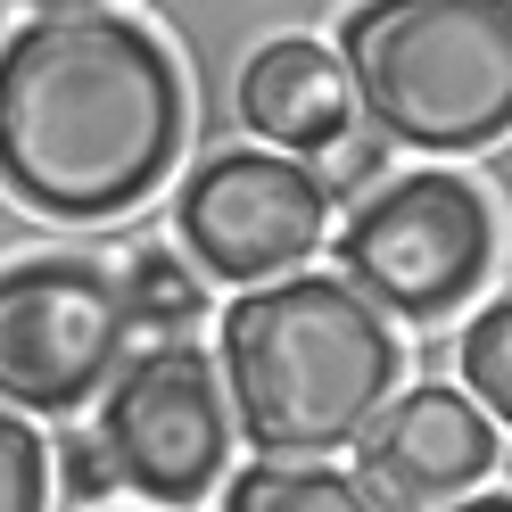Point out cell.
I'll use <instances>...</instances> for the list:
<instances>
[{
	"instance_id": "6da1fadb",
	"label": "cell",
	"mask_w": 512,
	"mask_h": 512,
	"mask_svg": "<svg viewBox=\"0 0 512 512\" xmlns=\"http://www.w3.org/2000/svg\"><path fill=\"white\" fill-rule=\"evenodd\" d=\"M190 157V91L133 9L17 17L0 34V199L91 232L166 199Z\"/></svg>"
},
{
	"instance_id": "7a4b0ae2",
	"label": "cell",
	"mask_w": 512,
	"mask_h": 512,
	"mask_svg": "<svg viewBox=\"0 0 512 512\" xmlns=\"http://www.w3.org/2000/svg\"><path fill=\"white\" fill-rule=\"evenodd\" d=\"M215 380L232 405V438L265 463H331L364 422L405 389L397 323L347 290L339 273H281L215 306Z\"/></svg>"
},
{
	"instance_id": "3957f363",
	"label": "cell",
	"mask_w": 512,
	"mask_h": 512,
	"mask_svg": "<svg viewBox=\"0 0 512 512\" xmlns=\"http://www.w3.org/2000/svg\"><path fill=\"white\" fill-rule=\"evenodd\" d=\"M331 58L397 157H479L512 133V0H347Z\"/></svg>"
},
{
	"instance_id": "277c9868",
	"label": "cell",
	"mask_w": 512,
	"mask_h": 512,
	"mask_svg": "<svg viewBox=\"0 0 512 512\" xmlns=\"http://www.w3.org/2000/svg\"><path fill=\"white\" fill-rule=\"evenodd\" d=\"M323 256L380 323L446 331L463 306L504 290V141L479 149V174L397 166L331 223Z\"/></svg>"
},
{
	"instance_id": "5b68a950",
	"label": "cell",
	"mask_w": 512,
	"mask_h": 512,
	"mask_svg": "<svg viewBox=\"0 0 512 512\" xmlns=\"http://www.w3.org/2000/svg\"><path fill=\"white\" fill-rule=\"evenodd\" d=\"M166 232V207L116 215L100 232H83L67 248L9 256L0 265V405L25 422H83L91 397L108 389V372L133 356V323L116 298V256Z\"/></svg>"
},
{
	"instance_id": "8992f818",
	"label": "cell",
	"mask_w": 512,
	"mask_h": 512,
	"mask_svg": "<svg viewBox=\"0 0 512 512\" xmlns=\"http://www.w3.org/2000/svg\"><path fill=\"white\" fill-rule=\"evenodd\" d=\"M100 422L91 446L108 463V488L141 512H207L232 471V405L207 339H141L91 397Z\"/></svg>"
},
{
	"instance_id": "52a82bcc",
	"label": "cell",
	"mask_w": 512,
	"mask_h": 512,
	"mask_svg": "<svg viewBox=\"0 0 512 512\" xmlns=\"http://www.w3.org/2000/svg\"><path fill=\"white\" fill-rule=\"evenodd\" d=\"M166 240L190 256L207 290H256V281L306 273L331 240V207L306 157L223 141L207 157H182L166 182Z\"/></svg>"
},
{
	"instance_id": "ba28073f",
	"label": "cell",
	"mask_w": 512,
	"mask_h": 512,
	"mask_svg": "<svg viewBox=\"0 0 512 512\" xmlns=\"http://www.w3.org/2000/svg\"><path fill=\"white\" fill-rule=\"evenodd\" d=\"M347 455H356L347 479H356L380 512H438L455 496L504 488L512 446L455 380H405V389L364 422V438L347 446Z\"/></svg>"
},
{
	"instance_id": "9c48e42d",
	"label": "cell",
	"mask_w": 512,
	"mask_h": 512,
	"mask_svg": "<svg viewBox=\"0 0 512 512\" xmlns=\"http://www.w3.org/2000/svg\"><path fill=\"white\" fill-rule=\"evenodd\" d=\"M347 124H356V100H347V75L323 34H273L240 58L232 75V141L281 149V157H323Z\"/></svg>"
},
{
	"instance_id": "30bf717a",
	"label": "cell",
	"mask_w": 512,
	"mask_h": 512,
	"mask_svg": "<svg viewBox=\"0 0 512 512\" xmlns=\"http://www.w3.org/2000/svg\"><path fill=\"white\" fill-rule=\"evenodd\" d=\"M116 298H124L133 339H207L215 323V290L190 273V256L166 232H149L116 256Z\"/></svg>"
},
{
	"instance_id": "8fae6325",
	"label": "cell",
	"mask_w": 512,
	"mask_h": 512,
	"mask_svg": "<svg viewBox=\"0 0 512 512\" xmlns=\"http://www.w3.org/2000/svg\"><path fill=\"white\" fill-rule=\"evenodd\" d=\"M215 512H380L339 463H265L248 455L240 471H223Z\"/></svg>"
},
{
	"instance_id": "7c38bea8",
	"label": "cell",
	"mask_w": 512,
	"mask_h": 512,
	"mask_svg": "<svg viewBox=\"0 0 512 512\" xmlns=\"http://www.w3.org/2000/svg\"><path fill=\"white\" fill-rule=\"evenodd\" d=\"M446 364H455V389L504 430L512 422V298L504 290L463 306V331H455V356Z\"/></svg>"
},
{
	"instance_id": "4fadbf2b",
	"label": "cell",
	"mask_w": 512,
	"mask_h": 512,
	"mask_svg": "<svg viewBox=\"0 0 512 512\" xmlns=\"http://www.w3.org/2000/svg\"><path fill=\"white\" fill-rule=\"evenodd\" d=\"M389 174H397V149L380 141L372 124H347V133H339L323 157H314V182H323V207H331V223H339L347 207H356V199H372V190L389 182Z\"/></svg>"
},
{
	"instance_id": "5bb4252c",
	"label": "cell",
	"mask_w": 512,
	"mask_h": 512,
	"mask_svg": "<svg viewBox=\"0 0 512 512\" xmlns=\"http://www.w3.org/2000/svg\"><path fill=\"white\" fill-rule=\"evenodd\" d=\"M0 512H50V430L0 405Z\"/></svg>"
},
{
	"instance_id": "9a60e30c",
	"label": "cell",
	"mask_w": 512,
	"mask_h": 512,
	"mask_svg": "<svg viewBox=\"0 0 512 512\" xmlns=\"http://www.w3.org/2000/svg\"><path fill=\"white\" fill-rule=\"evenodd\" d=\"M50 504H67V512H108L116 504L108 463L91 446V422H50Z\"/></svg>"
},
{
	"instance_id": "2e32d148",
	"label": "cell",
	"mask_w": 512,
	"mask_h": 512,
	"mask_svg": "<svg viewBox=\"0 0 512 512\" xmlns=\"http://www.w3.org/2000/svg\"><path fill=\"white\" fill-rule=\"evenodd\" d=\"M75 9H124V0H17V17H75Z\"/></svg>"
},
{
	"instance_id": "e0dca14e",
	"label": "cell",
	"mask_w": 512,
	"mask_h": 512,
	"mask_svg": "<svg viewBox=\"0 0 512 512\" xmlns=\"http://www.w3.org/2000/svg\"><path fill=\"white\" fill-rule=\"evenodd\" d=\"M438 512H512V488H479V496H455V504H438Z\"/></svg>"
},
{
	"instance_id": "ac0fdd59",
	"label": "cell",
	"mask_w": 512,
	"mask_h": 512,
	"mask_svg": "<svg viewBox=\"0 0 512 512\" xmlns=\"http://www.w3.org/2000/svg\"><path fill=\"white\" fill-rule=\"evenodd\" d=\"M108 512H116V504H108Z\"/></svg>"
}]
</instances>
